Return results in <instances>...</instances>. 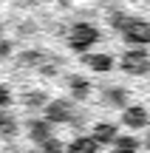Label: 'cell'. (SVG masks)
Returning <instances> with one entry per match:
<instances>
[{
	"mask_svg": "<svg viewBox=\"0 0 150 153\" xmlns=\"http://www.w3.org/2000/svg\"><path fill=\"white\" fill-rule=\"evenodd\" d=\"M125 37H128L130 43H150V23H145V20H128Z\"/></svg>",
	"mask_w": 150,
	"mask_h": 153,
	"instance_id": "2",
	"label": "cell"
},
{
	"mask_svg": "<svg viewBox=\"0 0 150 153\" xmlns=\"http://www.w3.org/2000/svg\"><path fill=\"white\" fill-rule=\"evenodd\" d=\"M96 28L94 26H85V23H79V26H74V31H71V45L74 48H88L91 43H96Z\"/></svg>",
	"mask_w": 150,
	"mask_h": 153,
	"instance_id": "1",
	"label": "cell"
},
{
	"mask_svg": "<svg viewBox=\"0 0 150 153\" xmlns=\"http://www.w3.org/2000/svg\"><path fill=\"white\" fill-rule=\"evenodd\" d=\"M91 65L102 71V68H111V60H108L105 54H96V57H91Z\"/></svg>",
	"mask_w": 150,
	"mask_h": 153,
	"instance_id": "3",
	"label": "cell"
}]
</instances>
